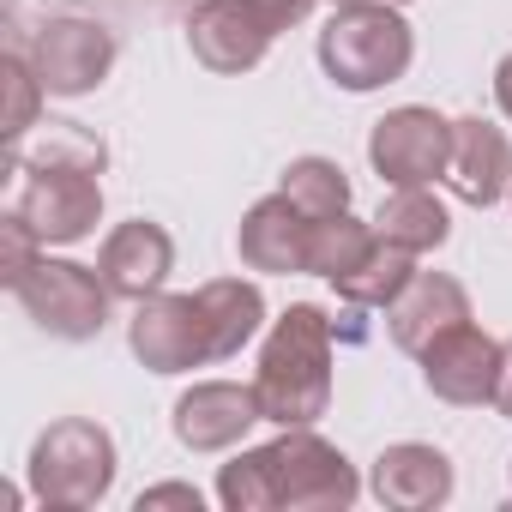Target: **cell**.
Segmentation results:
<instances>
[{"label": "cell", "instance_id": "1", "mask_svg": "<svg viewBox=\"0 0 512 512\" xmlns=\"http://www.w3.org/2000/svg\"><path fill=\"white\" fill-rule=\"evenodd\" d=\"M266 422L278 428H314L332 404V320L314 302H296L266 350H260V374H253Z\"/></svg>", "mask_w": 512, "mask_h": 512}, {"label": "cell", "instance_id": "2", "mask_svg": "<svg viewBox=\"0 0 512 512\" xmlns=\"http://www.w3.org/2000/svg\"><path fill=\"white\" fill-rule=\"evenodd\" d=\"M410 55H416V37L404 25L398 7H338L320 31V67L344 85V91H380L392 79L410 73Z\"/></svg>", "mask_w": 512, "mask_h": 512}, {"label": "cell", "instance_id": "3", "mask_svg": "<svg viewBox=\"0 0 512 512\" xmlns=\"http://www.w3.org/2000/svg\"><path fill=\"white\" fill-rule=\"evenodd\" d=\"M115 488V440L109 428L67 416L49 434H37L31 446V494L43 506H97Z\"/></svg>", "mask_w": 512, "mask_h": 512}, {"label": "cell", "instance_id": "4", "mask_svg": "<svg viewBox=\"0 0 512 512\" xmlns=\"http://www.w3.org/2000/svg\"><path fill=\"white\" fill-rule=\"evenodd\" d=\"M19 308L49 332V338H67V344H85L103 332L109 320V284L103 272L91 266H73V260H37L19 284H13Z\"/></svg>", "mask_w": 512, "mask_h": 512}, {"label": "cell", "instance_id": "5", "mask_svg": "<svg viewBox=\"0 0 512 512\" xmlns=\"http://www.w3.org/2000/svg\"><path fill=\"white\" fill-rule=\"evenodd\" d=\"M272 476H278V506L290 512H344L362 494L356 464L314 428H284L272 440Z\"/></svg>", "mask_w": 512, "mask_h": 512}, {"label": "cell", "instance_id": "6", "mask_svg": "<svg viewBox=\"0 0 512 512\" xmlns=\"http://www.w3.org/2000/svg\"><path fill=\"white\" fill-rule=\"evenodd\" d=\"M368 163L392 187H428L452 169V121L434 109H392L368 133Z\"/></svg>", "mask_w": 512, "mask_h": 512}, {"label": "cell", "instance_id": "7", "mask_svg": "<svg viewBox=\"0 0 512 512\" xmlns=\"http://www.w3.org/2000/svg\"><path fill=\"white\" fill-rule=\"evenodd\" d=\"M43 79L49 97H85L109 79L115 67V37L109 25L97 19H49L37 37H31V55H25Z\"/></svg>", "mask_w": 512, "mask_h": 512}, {"label": "cell", "instance_id": "8", "mask_svg": "<svg viewBox=\"0 0 512 512\" xmlns=\"http://www.w3.org/2000/svg\"><path fill=\"white\" fill-rule=\"evenodd\" d=\"M19 175V193H13V211L43 235V241H85L103 217V187L97 175H79V169H13Z\"/></svg>", "mask_w": 512, "mask_h": 512}, {"label": "cell", "instance_id": "9", "mask_svg": "<svg viewBox=\"0 0 512 512\" xmlns=\"http://www.w3.org/2000/svg\"><path fill=\"white\" fill-rule=\"evenodd\" d=\"M272 43L278 31L266 25V13L253 0H199L187 13V49L211 73H253Z\"/></svg>", "mask_w": 512, "mask_h": 512}, {"label": "cell", "instance_id": "10", "mask_svg": "<svg viewBox=\"0 0 512 512\" xmlns=\"http://www.w3.org/2000/svg\"><path fill=\"white\" fill-rule=\"evenodd\" d=\"M133 356L151 374H187L199 362H217L199 296H163L157 290L151 302H139V314H133Z\"/></svg>", "mask_w": 512, "mask_h": 512}, {"label": "cell", "instance_id": "11", "mask_svg": "<svg viewBox=\"0 0 512 512\" xmlns=\"http://www.w3.org/2000/svg\"><path fill=\"white\" fill-rule=\"evenodd\" d=\"M422 380H428V392L446 398V404H494L500 344L464 320V326L440 332V338L422 350Z\"/></svg>", "mask_w": 512, "mask_h": 512}, {"label": "cell", "instance_id": "12", "mask_svg": "<svg viewBox=\"0 0 512 512\" xmlns=\"http://www.w3.org/2000/svg\"><path fill=\"white\" fill-rule=\"evenodd\" d=\"M97 272H103L109 296L151 302V296L169 284V272H175V241H169V229H163V223H145V217H133V223H121V229L103 241V253H97Z\"/></svg>", "mask_w": 512, "mask_h": 512}, {"label": "cell", "instance_id": "13", "mask_svg": "<svg viewBox=\"0 0 512 512\" xmlns=\"http://www.w3.org/2000/svg\"><path fill=\"white\" fill-rule=\"evenodd\" d=\"M253 422H266L260 392H253V386H235V380H205V386H193V392L175 404V440H181L187 452H223V446H235Z\"/></svg>", "mask_w": 512, "mask_h": 512}, {"label": "cell", "instance_id": "14", "mask_svg": "<svg viewBox=\"0 0 512 512\" xmlns=\"http://www.w3.org/2000/svg\"><path fill=\"white\" fill-rule=\"evenodd\" d=\"M308 241H314V217L284 187L272 199H260L235 229L241 266H253V272H308Z\"/></svg>", "mask_w": 512, "mask_h": 512}, {"label": "cell", "instance_id": "15", "mask_svg": "<svg viewBox=\"0 0 512 512\" xmlns=\"http://www.w3.org/2000/svg\"><path fill=\"white\" fill-rule=\"evenodd\" d=\"M368 488H374L380 506H398V512H434V506L452 500V458L434 452V446H416V440L386 446V452L374 458Z\"/></svg>", "mask_w": 512, "mask_h": 512}, {"label": "cell", "instance_id": "16", "mask_svg": "<svg viewBox=\"0 0 512 512\" xmlns=\"http://www.w3.org/2000/svg\"><path fill=\"white\" fill-rule=\"evenodd\" d=\"M452 193L464 205H494L512 193V145L500 127H488L482 115L452 121V169H446Z\"/></svg>", "mask_w": 512, "mask_h": 512}, {"label": "cell", "instance_id": "17", "mask_svg": "<svg viewBox=\"0 0 512 512\" xmlns=\"http://www.w3.org/2000/svg\"><path fill=\"white\" fill-rule=\"evenodd\" d=\"M386 320H392V344L410 350V356H422L440 332H452V326L470 320V296H464V284L446 278V272H416L410 290L386 308Z\"/></svg>", "mask_w": 512, "mask_h": 512}, {"label": "cell", "instance_id": "18", "mask_svg": "<svg viewBox=\"0 0 512 512\" xmlns=\"http://www.w3.org/2000/svg\"><path fill=\"white\" fill-rule=\"evenodd\" d=\"M193 296H199V308H205L211 356H217V362H223V356H235L253 332H260V320H266V296H260V284L217 278V284H205V290H193Z\"/></svg>", "mask_w": 512, "mask_h": 512}, {"label": "cell", "instance_id": "19", "mask_svg": "<svg viewBox=\"0 0 512 512\" xmlns=\"http://www.w3.org/2000/svg\"><path fill=\"white\" fill-rule=\"evenodd\" d=\"M374 235H380V229H374ZM410 278H416V253L380 235V241L368 247V260L338 278V296H344L350 308H392V302L410 290Z\"/></svg>", "mask_w": 512, "mask_h": 512}, {"label": "cell", "instance_id": "20", "mask_svg": "<svg viewBox=\"0 0 512 512\" xmlns=\"http://www.w3.org/2000/svg\"><path fill=\"white\" fill-rule=\"evenodd\" d=\"M374 229H380L386 241L410 247V253H434V247L452 235V217H446V205H440L428 187H392L386 205H380V217H374Z\"/></svg>", "mask_w": 512, "mask_h": 512}, {"label": "cell", "instance_id": "21", "mask_svg": "<svg viewBox=\"0 0 512 512\" xmlns=\"http://www.w3.org/2000/svg\"><path fill=\"white\" fill-rule=\"evenodd\" d=\"M103 163H109L103 139L91 127H79V121H49L37 145H13L7 151V175L13 169H79V175H103Z\"/></svg>", "mask_w": 512, "mask_h": 512}, {"label": "cell", "instance_id": "22", "mask_svg": "<svg viewBox=\"0 0 512 512\" xmlns=\"http://www.w3.org/2000/svg\"><path fill=\"white\" fill-rule=\"evenodd\" d=\"M374 223H356L350 211H332V217H314V241H308V272L320 278H344L368 260V247H374Z\"/></svg>", "mask_w": 512, "mask_h": 512}, {"label": "cell", "instance_id": "23", "mask_svg": "<svg viewBox=\"0 0 512 512\" xmlns=\"http://www.w3.org/2000/svg\"><path fill=\"white\" fill-rule=\"evenodd\" d=\"M217 500L229 512H272L278 506V476H272V446H253L241 458L223 464L217 476Z\"/></svg>", "mask_w": 512, "mask_h": 512}, {"label": "cell", "instance_id": "24", "mask_svg": "<svg viewBox=\"0 0 512 512\" xmlns=\"http://www.w3.org/2000/svg\"><path fill=\"white\" fill-rule=\"evenodd\" d=\"M284 193L308 211V217H332V211H350V181L332 157H296L284 169Z\"/></svg>", "mask_w": 512, "mask_h": 512}, {"label": "cell", "instance_id": "25", "mask_svg": "<svg viewBox=\"0 0 512 512\" xmlns=\"http://www.w3.org/2000/svg\"><path fill=\"white\" fill-rule=\"evenodd\" d=\"M0 85H7V145H25V133L37 127V103L49 97L43 91V79H37V67L25 61V55H7L0 61Z\"/></svg>", "mask_w": 512, "mask_h": 512}, {"label": "cell", "instance_id": "26", "mask_svg": "<svg viewBox=\"0 0 512 512\" xmlns=\"http://www.w3.org/2000/svg\"><path fill=\"white\" fill-rule=\"evenodd\" d=\"M37 241H43V235H37L19 211L0 217V284H7V290H13L31 266H37Z\"/></svg>", "mask_w": 512, "mask_h": 512}, {"label": "cell", "instance_id": "27", "mask_svg": "<svg viewBox=\"0 0 512 512\" xmlns=\"http://www.w3.org/2000/svg\"><path fill=\"white\" fill-rule=\"evenodd\" d=\"M253 7L266 13V25H272V31H296V25L320 7V0H253Z\"/></svg>", "mask_w": 512, "mask_h": 512}, {"label": "cell", "instance_id": "28", "mask_svg": "<svg viewBox=\"0 0 512 512\" xmlns=\"http://www.w3.org/2000/svg\"><path fill=\"white\" fill-rule=\"evenodd\" d=\"M157 506H187V512H199L205 500H199V488H187V482H163V488H145V494H139V512H157Z\"/></svg>", "mask_w": 512, "mask_h": 512}, {"label": "cell", "instance_id": "29", "mask_svg": "<svg viewBox=\"0 0 512 512\" xmlns=\"http://www.w3.org/2000/svg\"><path fill=\"white\" fill-rule=\"evenodd\" d=\"M494 410L512 416V338L500 344V380H494Z\"/></svg>", "mask_w": 512, "mask_h": 512}, {"label": "cell", "instance_id": "30", "mask_svg": "<svg viewBox=\"0 0 512 512\" xmlns=\"http://www.w3.org/2000/svg\"><path fill=\"white\" fill-rule=\"evenodd\" d=\"M494 97H500V115L512 121V55L500 61V73H494Z\"/></svg>", "mask_w": 512, "mask_h": 512}, {"label": "cell", "instance_id": "31", "mask_svg": "<svg viewBox=\"0 0 512 512\" xmlns=\"http://www.w3.org/2000/svg\"><path fill=\"white\" fill-rule=\"evenodd\" d=\"M332 7H368V0H332Z\"/></svg>", "mask_w": 512, "mask_h": 512}]
</instances>
